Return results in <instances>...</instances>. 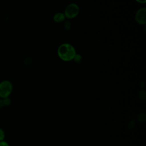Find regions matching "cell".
Masks as SVG:
<instances>
[{"label":"cell","instance_id":"obj_1","mask_svg":"<svg viewBox=\"0 0 146 146\" xmlns=\"http://www.w3.org/2000/svg\"><path fill=\"white\" fill-rule=\"evenodd\" d=\"M58 54L59 58L64 61H70L72 60L76 52L74 47L69 43L62 44L58 49Z\"/></svg>","mask_w":146,"mask_h":146},{"label":"cell","instance_id":"obj_9","mask_svg":"<svg viewBox=\"0 0 146 146\" xmlns=\"http://www.w3.org/2000/svg\"><path fill=\"white\" fill-rule=\"evenodd\" d=\"M0 146H9V145L6 142L1 141H0Z\"/></svg>","mask_w":146,"mask_h":146},{"label":"cell","instance_id":"obj_7","mask_svg":"<svg viewBox=\"0 0 146 146\" xmlns=\"http://www.w3.org/2000/svg\"><path fill=\"white\" fill-rule=\"evenodd\" d=\"M5 137V133L0 128V141H2Z\"/></svg>","mask_w":146,"mask_h":146},{"label":"cell","instance_id":"obj_8","mask_svg":"<svg viewBox=\"0 0 146 146\" xmlns=\"http://www.w3.org/2000/svg\"><path fill=\"white\" fill-rule=\"evenodd\" d=\"M64 27H65L66 29H69L70 27L71 24H70V23L69 22H67H67H66L64 23Z\"/></svg>","mask_w":146,"mask_h":146},{"label":"cell","instance_id":"obj_5","mask_svg":"<svg viewBox=\"0 0 146 146\" xmlns=\"http://www.w3.org/2000/svg\"><path fill=\"white\" fill-rule=\"evenodd\" d=\"M65 18L64 14L62 13H58L53 17V19L56 22H61L64 21Z\"/></svg>","mask_w":146,"mask_h":146},{"label":"cell","instance_id":"obj_3","mask_svg":"<svg viewBox=\"0 0 146 146\" xmlns=\"http://www.w3.org/2000/svg\"><path fill=\"white\" fill-rule=\"evenodd\" d=\"M79 11V6L75 3H71L66 7L64 11V16L68 18H73L78 14Z\"/></svg>","mask_w":146,"mask_h":146},{"label":"cell","instance_id":"obj_6","mask_svg":"<svg viewBox=\"0 0 146 146\" xmlns=\"http://www.w3.org/2000/svg\"><path fill=\"white\" fill-rule=\"evenodd\" d=\"M4 106H9L10 104V100L8 98H4L3 100H2Z\"/></svg>","mask_w":146,"mask_h":146},{"label":"cell","instance_id":"obj_10","mask_svg":"<svg viewBox=\"0 0 146 146\" xmlns=\"http://www.w3.org/2000/svg\"><path fill=\"white\" fill-rule=\"evenodd\" d=\"M137 2L141 3H144L146 2V0H136Z\"/></svg>","mask_w":146,"mask_h":146},{"label":"cell","instance_id":"obj_4","mask_svg":"<svg viewBox=\"0 0 146 146\" xmlns=\"http://www.w3.org/2000/svg\"><path fill=\"white\" fill-rule=\"evenodd\" d=\"M136 21L140 24L145 25L146 23V9L145 7L140 9L135 15Z\"/></svg>","mask_w":146,"mask_h":146},{"label":"cell","instance_id":"obj_2","mask_svg":"<svg viewBox=\"0 0 146 146\" xmlns=\"http://www.w3.org/2000/svg\"><path fill=\"white\" fill-rule=\"evenodd\" d=\"M12 91V84L7 81L5 80L0 83V96L3 98H7Z\"/></svg>","mask_w":146,"mask_h":146}]
</instances>
